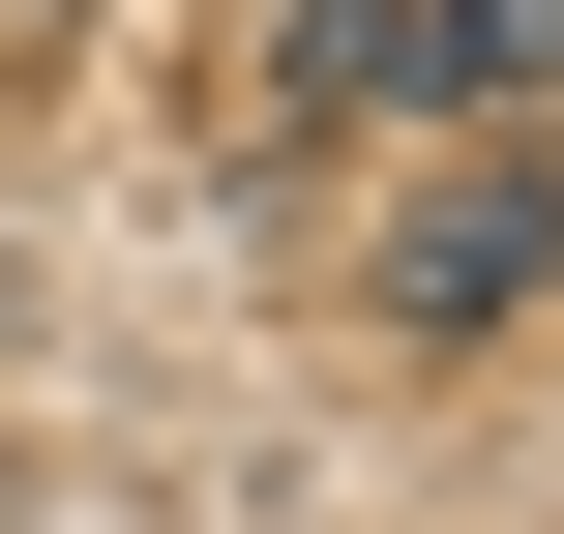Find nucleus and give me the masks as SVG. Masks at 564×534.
Returning <instances> with one entry per match:
<instances>
[{
	"mask_svg": "<svg viewBox=\"0 0 564 534\" xmlns=\"http://www.w3.org/2000/svg\"><path fill=\"white\" fill-rule=\"evenodd\" d=\"M387 297H416V327H506V297H564V208H535V149H476V178L387 238Z\"/></svg>",
	"mask_w": 564,
	"mask_h": 534,
	"instance_id": "2",
	"label": "nucleus"
},
{
	"mask_svg": "<svg viewBox=\"0 0 564 534\" xmlns=\"http://www.w3.org/2000/svg\"><path fill=\"white\" fill-rule=\"evenodd\" d=\"M327 89H387V119H535L564 0H327Z\"/></svg>",
	"mask_w": 564,
	"mask_h": 534,
	"instance_id": "1",
	"label": "nucleus"
}]
</instances>
